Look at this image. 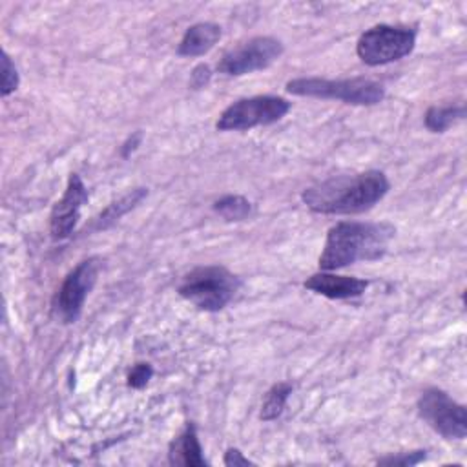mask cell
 I'll return each mask as SVG.
<instances>
[{"label": "cell", "instance_id": "1", "mask_svg": "<svg viewBox=\"0 0 467 467\" xmlns=\"http://www.w3.org/2000/svg\"><path fill=\"white\" fill-rule=\"evenodd\" d=\"M389 192L383 171L368 170L356 175H339L303 192V202L316 213H359L370 210Z\"/></svg>", "mask_w": 467, "mask_h": 467}, {"label": "cell", "instance_id": "2", "mask_svg": "<svg viewBox=\"0 0 467 467\" xmlns=\"http://www.w3.org/2000/svg\"><path fill=\"white\" fill-rule=\"evenodd\" d=\"M396 228L389 223H337L327 234L319 268L328 272L356 261H372L385 254Z\"/></svg>", "mask_w": 467, "mask_h": 467}, {"label": "cell", "instance_id": "3", "mask_svg": "<svg viewBox=\"0 0 467 467\" xmlns=\"http://www.w3.org/2000/svg\"><path fill=\"white\" fill-rule=\"evenodd\" d=\"M239 288V279L223 266H199L184 275L179 294L201 310L224 308Z\"/></svg>", "mask_w": 467, "mask_h": 467}, {"label": "cell", "instance_id": "4", "mask_svg": "<svg viewBox=\"0 0 467 467\" xmlns=\"http://www.w3.org/2000/svg\"><path fill=\"white\" fill-rule=\"evenodd\" d=\"M286 91L299 97L336 99L358 106H372L381 102L385 97L383 88L378 82L367 78H294L286 84Z\"/></svg>", "mask_w": 467, "mask_h": 467}, {"label": "cell", "instance_id": "5", "mask_svg": "<svg viewBox=\"0 0 467 467\" xmlns=\"http://www.w3.org/2000/svg\"><path fill=\"white\" fill-rule=\"evenodd\" d=\"M290 109V102L274 95H259L241 99L230 104L217 120L221 131H243L255 126H266L283 119Z\"/></svg>", "mask_w": 467, "mask_h": 467}, {"label": "cell", "instance_id": "6", "mask_svg": "<svg viewBox=\"0 0 467 467\" xmlns=\"http://www.w3.org/2000/svg\"><path fill=\"white\" fill-rule=\"evenodd\" d=\"M416 33L387 24L367 29L356 46L358 57L368 66H381L403 58L414 47Z\"/></svg>", "mask_w": 467, "mask_h": 467}, {"label": "cell", "instance_id": "7", "mask_svg": "<svg viewBox=\"0 0 467 467\" xmlns=\"http://www.w3.org/2000/svg\"><path fill=\"white\" fill-rule=\"evenodd\" d=\"M418 409L421 418L443 438L463 440L467 434L465 407L449 398L440 389H427L420 400Z\"/></svg>", "mask_w": 467, "mask_h": 467}, {"label": "cell", "instance_id": "8", "mask_svg": "<svg viewBox=\"0 0 467 467\" xmlns=\"http://www.w3.org/2000/svg\"><path fill=\"white\" fill-rule=\"evenodd\" d=\"M283 53V44L272 36H255L239 47L228 51L217 69L230 77L248 75L274 64Z\"/></svg>", "mask_w": 467, "mask_h": 467}, {"label": "cell", "instance_id": "9", "mask_svg": "<svg viewBox=\"0 0 467 467\" xmlns=\"http://www.w3.org/2000/svg\"><path fill=\"white\" fill-rule=\"evenodd\" d=\"M99 274V261L95 257L78 263L64 279L57 294V312L64 323H75L82 312L84 301L93 288Z\"/></svg>", "mask_w": 467, "mask_h": 467}, {"label": "cell", "instance_id": "10", "mask_svg": "<svg viewBox=\"0 0 467 467\" xmlns=\"http://www.w3.org/2000/svg\"><path fill=\"white\" fill-rule=\"evenodd\" d=\"M88 201V190L77 173H71L62 199L53 206L49 228L53 239H66L77 226L80 208Z\"/></svg>", "mask_w": 467, "mask_h": 467}, {"label": "cell", "instance_id": "11", "mask_svg": "<svg viewBox=\"0 0 467 467\" xmlns=\"http://www.w3.org/2000/svg\"><path fill=\"white\" fill-rule=\"evenodd\" d=\"M368 283L365 279L358 277H347V275H334L328 272H319L310 275L305 281V288L321 294L330 299H348L358 297L367 290Z\"/></svg>", "mask_w": 467, "mask_h": 467}, {"label": "cell", "instance_id": "12", "mask_svg": "<svg viewBox=\"0 0 467 467\" xmlns=\"http://www.w3.org/2000/svg\"><path fill=\"white\" fill-rule=\"evenodd\" d=\"M168 458H170L171 465H184V467H202L208 463L202 456V449L197 440V432L192 425H188L170 443Z\"/></svg>", "mask_w": 467, "mask_h": 467}, {"label": "cell", "instance_id": "13", "mask_svg": "<svg viewBox=\"0 0 467 467\" xmlns=\"http://www.w3.org/2000/svg\"><path fill=\"white\" fill-rule=\"evenodd\" d=\"M219 38H221V27L217 24L201 22L188 27L177 51L181 57H199L208 53Z\"/></svg>", "mask_w": 467, "mask_h": 467}, {"label": "cell", "instance_id": "14", "mask_svg": "<svg viewBox=\"0 0 467 467\" xmlns=\"http://www.w3.org/2000/svg\"><path fill=\"white\" fill-rule=\"evenodd\" d=\"M146 193H148L146 188H137V190L130 192L128 195H124L122 199L111 202V204L99 215V219H97V228H106V226H109L111 223L119 221L124 213H128L131 208H135V206L144 199Z\"/></svg>", "mask_w": 467, "mask_h": 467}, {"label": "cell", "instance_id": "15", "mask_svg": "<svg viewBox=\"0 0 467 467\" xmlns=\"http://www.w3.org/2000/svg\"><path fill=\"white\" fill-rule=\"evenodd\" d=\"M463 115H465L463 106H445V108L432 106L425 113V126L434 133H441L449 130L456 120L463 119Z\"/></svg>", "mask_w": 467, "mask_h": 467}, {"label": "cell", "instance_id": "16", "mask_svg": "<svg viewBox=\"0 0 467 467\" xmlns=\"http://www.w3.org/2000/svg\"><path fill=\"white\" fill-rule=\"evenodd\" d=\"M290 392H292V385H288V383L274 385L265 396V401L261 407V420L270 421V420H275L277 416H281Z\"/></svg>", "mask_w": 467, "mask_h": 467}, {"label": "cell", "instance_id": "17", "mask_svg": "<svg viewBox=\"0 0 467 467\" xmlns=\"http://www.w3.org/2000/svg\"><path fill=\"white\" fill-rule=\"evenodd\" d=\"M213 210L226 221H243L250 215L252 204L248 199L241 195H224L219 201H215Z\"/></svg>", "mask_w": 467, "mask_h": 467}, {"label": "cell", "instance_id": "18", "mask_svg": "<svg viewBox=\"0 0 467 467\" xmlns=\"http://www.w3.org/2000/svg\"><path fill=\"white\" fill-rule=\"evenodd\" d=\"M18 88V71L9 55L2 51V97H7Z\"/></svg>", "mask_w": 467, "mask_h": 467}, {"label": "cell", "instance_id": "19", "mask_svg": "<svg viewBox=\"0 0 467 467\" xmlns=\"http://www.w3.org/2000/svg\"><path fill=\"white\" fill-rule=\"evenodd\" d=\"M151 374H153L151 365H148V363H137V365L131 368V372L128 374V385L133 387V389H142V387L150 381Z\"/></svg>", "mask_w": 467, "mask_h": 467}, {"label": "cell", "instance_id": "20", "mask_svg": "<svg viewBox=\"0 0 467 467\" xmlns=\"http://www.w3.org/2000/svg\"><path fill=\"white\" fill-rule=\"evenodd\" d=\"M425 458V451H414V452H403L400 456H389L381 458L379 465H416Z\"/></svg>", "mask_w": 467, "mask_h": 467}, {"label": "cell", "instance_id": "21", "mask_svg": "<svg viewBox=\"0 0 467 467\" xmlns=\"http://www.w3.org/2000/svg\"><path fill=\"white\" fill-rule=\"evenodd\" d=\"M210 77H212L210 67H208L206 64H199V66H197V67H193V71H192L190 86H192V88H195V89H199V88H202V86H206V84H208Z\"/></svg>", "mask_w": 467, "mask_h": 467}, {"label": "cell", "instance_id": "22", "mask_svg": "<svg viewBox=\"0 0 467 467\" xmlns=\"http://www.w3.org/2000/svg\"><path fill=\"white\" fill-rule=\"evenodd\" d=\"M224 465L239 467V465H254V462L244 458L239 449H228L226 454H224Z\"/></svg>", "mask_w": 467, "mask_h": 467}, {"label": "cell", "instance_id": "23", "mask_svg": "<svg viewBox=\"0 0 467 467\" xmlns=\"http://www.w3.org/2000/svg\"><path fill=\"white\" fill-rule=\"evenodd\" d=\"M140 139H142L140 131L133 133V137H130V139L124 142V146H122V157H128V155L140 144Z\"/></svg>", "mask_w": 467, "mask_h": 467}]
</instances>
